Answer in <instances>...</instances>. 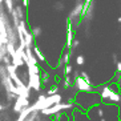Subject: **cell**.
<instances>
[{
  "label": "cell",
  "mask_w": 121,
  "mask_h": 121,
  "mask_svg": "<svg viewBox=\"0 0 121 121\" xmlns=\"http://www.w3.org/2000/svg\"><path fill=\"white\" fill-rule=\"evenodd\" d=\"M72 73H73V80H76V78L80 76V72H78V71H73ZM73 80H72V81H73Z\"/></svg>",
  "instance_id": "28"
},
{
  "label": "cell",
  "mask_w": 121,
  "mask_h": 121,
  "mask_svg": "<svg viewBox=\"0 0 121 121\" xmlns=\"http://www.w3.org/2000/svg\"><path fill=\"white\" fill-rule=\"evenodd\" d=\"M32 52H33V55H35V57L37 59V61L39 63H45L47 61V59H45V56L43 55V52H41V49L39 48V45H35L32 48Z\"/></svg>",
  "instance_id": "9"
},
{
  "label": "cell",
  "mask_w": 121,
  "mask_h": 121,
  "mask_svg": "<svg viewBox=\"0 0 121 121\" xmlns=\"http://www.w3.org/2000/svg\"><path fill=\"white\" fill-rule=\"evenodd\" d=\"M107 103L109 104H120L121 103V93L118 91H113L112 95L109 96V99L107 100Z\"/></svg>",
  "instance_id": "8"
},
{
  "label": "cell",
  "mask_w": 121,
  "mask_h": 121,
  "mask_svg": "<svg viewBox=\"0 0 121 121\" xmlns=\"http://www.w3.org/2000/svg\"><path fill=\"white\" fill-rule=\"evenodd\" d=\"M12 13H13L19 20H24V9H23V7L16 5V7L13 8V12H12Z\"/></svg>",
  "instance_id": "10"
},
{
  "label": "cell",
  "mask_w": 121,
  "mask_h": 121,
  "mask_svg": "<svg viewBox=\"0 0 121 121\" xmlns=\"http://www.w3.org/2000/svg\"><path fill=\"white\" fill-rule=\"evenodd\" d=\"M72 85H73V81H72L71 76H65L64 80H63V86H64V89H69Z\"/></svg>",
  "instance_id": "14"
},
{
  "label": "cell",
  "mask_w": 121,
  "mask_h": 121,
  "mask_svg": "<svg viewBox=\"0 0 121 121\" xmlns=\"http://www.w3.org/2000/svg\"><path fill=\"white\" fill-rule=\"evenodd\" d=\"M72 72H73V68H72L71 64H68V65H65V67H64V72H63L64 76H71Z\"/></svg>",
  "instance_id": "17"
},
{
  "label": "cell",
  "mask_w": 121,
  "mask_h": 121,
  "mask_svg": "<svg viewBox=\"0 0 121 121\" xmlns=\"http://www.w3.org/2000/svg\"><path fill=\"white\" fill-rule=\"evenodd\" d=\"M72 86H75L78 92H92L93 91V86L91 85V84H88L85 80H82L80 76H78L76 80H73V85Z\"/></svg>",
  "instance_id": "4"
},
{
  "label": "cell",
  "mask_w": 121,
  "mask_h": 121,
  "mask_svg": "<svg viewBox=\"0 0 121 121\" xmlns=\"http://www.w3.org/2000/svg\"><path fill=\"white\" fill-rule=\"evenodd\" d=\"M81 13H82V3H81V1H77L76 7L72 9L71 16H69L71 23L73 22V20H76V19H81Z\"/></svg>",
  "instance_id": "6"
},
{
  "label": "cell",
  "mask_w": 121,
  "mask_h": 121,
  "mask_svg": "<svg viewBox=\"0 0 121 121\" xmlns=\"http://www.w3.org/2000/svg\"><path fill=\"white\" fill-rule=\"evenodd\" d=\"M28 69H27V72H28V75H40L41 73V68L39 67V64L37 65H29V67H27Z\"/></svg>",
  "instance_id": "11"
},
{
  "label": "cell",
  "mask_w": 121,
  "mask_h": 121,
  "mask_svg": "<svg viewBox=\"0 0 121 121\" xmlns=\"http://www.w3.org/2000/svg\"><path fill=\"white\" fill-rule=\"evenodd\" d=\"M1 3H3V0H0V5H1Z\"/></svg>",
  "instance_id": "32"
},
{
  "label": "cell",
  "mask_w": 121,
  "mask_h": 121,
  "mask_svg": "<svg viewBox=\"0 0 121 121\" xmlns=\"http://www.w3.org/2000/svg\"><path fill=\"white\" fill-rule=\"evenodd\" d=\"M85 63V59H84V56L82 55H78L77 57H76V64L77 65H82Z\"/></svg>",
  "instance_id": "22"
},
{
  "label": "cell",
  "mask_w": 121,
  "mask_h": 121,
  "mask_svg": "<svg viewBox=\"0 0 121 121\" xmlns=\"http://www.w3.org/2000/svg\"><path fill=\"white\" fill-rule=\"evenodd\" d=\"M5 47H7V53H8V56L12 57V56L15 55V52H16V45H15L13 43H8Z\"/></svg>",
  "instance_id": "13"
},
{
  "label": "cell",
  "mask_w": 121,
  "mask_h": 121,
  "mask_svg": "<svg viewBox=\"0 0 121 121\" xmlns=\"http://www.w3.org/2000/svg\"><path fill=\"white\" fill-rule=\"evenodd\" d=\"M80 77H81L82 80H85L88 84H91V85H92V80H91V77L88 76V73H86V72H80Z\"/></svg>",
  "instance_id": "19"
},
{
  "label": "cell",
  "mask_w": 121,
  "mask_h": 121,
  "mask_svg": "<svg viewBox=\"0 0 121 121\" xmlns=\"http://www.w3.org/2000/svg\"><path fill=\"white\" fill-rule=\"evenodd\" d=\"M100 121H107V120H105L104 117H101V118H100Z\"/></svg>",
  "instance_id": "31"
},
{
  "label": "cell",
  "mask_w": 121,
  "mask_h": 121,
  "mask_svg": "<svg viewBox=\"0 0 121 121\" xmlns=\"http://www.w3.org/2000/svg\"><path fill=\"white\" fill-rule=\"evenodd\" d=\"M9 107H11V104H1L0 103V112H4V110L8 109Z\"/></svg>",
  "instance_id": "24"
},
{
  "label": "cell",
  "mask_w": 121,
  "mask_h": 121,
  "mask_svg": "<svg viewBox=\"0 0 121 121\" xmlns=\"http://www.w3.org/2000/svg\"><path fill=\"white\" fill-rule=\"evenodd\" d=\"M61 60H63L64 65H68V64H69V60H71V56H69V53H68V52H65V53L63 55V57H61Z\"/></svg>",
  "instance_id": "21"
},
{
  "label": "cell",
  "mask_w": 121,
  "mask_h": 121,
  "mask_svg": "<svg viewBox=\"0 0 121 121\" xmlns=\"http://www.w3.org/2000/svg\"><path fill=\"white\" fill-rule=\"evenodd\" d=\"M36 121H52V118H51V117H47V116H41V114L39 113V116H37Z\"/></svg>",
  "instance_id": "23"
},
{
  "label": "cell",
  "mask_w": 121,
  "mask_h": 121,
  "mask_svg": "<svg viewBox=\"0 0 121 121\" xmlns=\"http://www.w3.org/2000/svg\"><path fill=\"white\" fill-rule=\"evenodd\" d=\"M40 112H32V113L29 114L28 117L25 118L24 121H36V118H37V116H39Z\"/></svg>",
  "instance_id": "20"
},
{
  "label": "cell",
  "mask_w": 121,
  "mask_h": 121,
  "mask_svg": "<svg viewBox=\"0 0 121 121\" xmlns=\"http://www.w3.org/2000/svg\"><path fill=\"white\" fill-rule=\"evenodd\" d=\"M78 45H80V41H78V40H73V41H72V47H71V49H76V48H77Z\"/></svg>",
  "instance_id": "25"
},
{
  "label": "cell",
  "mask_w": 121,
  "mask_h": 121,
  "mask_svg": "<svg viewBox=\"0 0 121 121\" xmlns=\"http://www.w3.org/2000/svg\"><path fill=\"white\" fill-rule=\"evenodd\" d=\"M120 121H121V116H120Z\"/></svg>",
  "instance_id": "33"
},
{
  "label": "cell",
  "mask_w": 121,
  "mask_h": 121,
  "mask_svg": "<svg viewBox=\"0 0 121 121\" xmlns=\"http://www.w3.org/2000/svg\"><path fill=\"white\" fill-rule=\"evenodd\" d=\"M64 65V63H63V60H61V57L59 59V61H57V64H56V68H61Z\"/></svg>",
  "instance_id": "27"
},
{
  "label": "cell",
  "mask_w": 121,
  "mask_h": 121,
  "mask_svg": "<svg viewBox=\"0 0 121 121\" xmlns=\"http://www.w3.org/2000/svg\"><path fill=\"white\" fill-rule=\"evenodd\" d=\"M0 121H1V120H0Z\"/></svg>",
  "instance_id": "34"
},
{
  "label": "cell",
  "mask_w": 121,
  "mask_h": 121,
  "mask_svg": "<svg viewBox=\"0 0 121 121\" xmlns=\"http://www.w3.org/2000/svg\"><path fill=\"white\" fill-rule=\"evenodd\" d=\"M27 86H28L31 91L41 92V91H43V84H41V77H40V75H28Z\"/></svg>",
  "instance_id": "2"
},
{
  "label": "cell",
  "mask_w": 121,
  "mask_h": 121,
  "mask_svg": "<svg viewBox=\"0 0 121 121\" xmlns=\"http://www.w3.org/2000/svg\"><path fill=\"white\" fill-rule=\"evenodd\" d=\"M76 103H59V104H55L52 105L51 108H47V109L41 110L40 114L41 116H47V117H53L55 114L57 113H61V112H64V110H68V109H72V108H75Z\"/></svg>",
  "instance_id": "1"
},
{
  "label": "cell",
  "mask_w": 121,
  "mask_h": 121,
  "mask_svg": "<svg viewBox=\"0 0 121 121\" xmlns=\"http://www.w3.org/2000/svg\"><path fill=\"white\" fill-rule=\"evenodd\" d=\"M7 55V47L3 45V44H0V63L3 60V57Z\"/></svg>",
  "instance_id": "18"
},
{
  "label": "cell",
  "mask_w": 121,
  "mask_h": 121,
  "mask_svg": "<svg viewBox=\"0 0 121 121\" xmlns=\"http://www.w3.org/2000/svg\"><path fill=\"white\" fill-rule=\"evenodd\" d=\"M31 33H32V36L33 37H39L40 35H41V28H40V27H33L32 29H31Z\"/></svg>",
  "instance_id": "16"
},
{
  "label": "cell",
  "mask_w": 121,
  "mask_h": 121,
  "mask_svg": "<svg viewBox=\"0 0 121 121\" xmlns=\"http://www.w3.org/2000/svg\"><path fill=\"white\" fill-rule=\"evenodd\" d=\"M112 92H113V86H112V84H107V85H104L103 89L99 92L100 100L104 101V103H107V100L109 99V96L112 95Z\"/></svg>",
  "instance_id": "5"
},
{
  "label": "cell",
  "mask_w": 121,
  "mask_h": 121,
  "mask_svg": "<svg viewBox=\"0 0 121 121\" xmlns=\"http://www.w3.org/2000/svg\"><path fill=\"white\" fill-rule=\"evenodd\" d=\"M75 40V37H73V29H72V23L68 22L67 24V49L69 51L72 47V41Z\"/></svg>",
  "instance_id": "7"
},
{
  "label": "cell",
  "mask_w": 121,
  "mask_h": 121,
  "mask_svg": "<svg viewBox=\"0 0 121 121\" xmlns=\"http://www.w3.org/2000/svg\"><path fill=\"white\" fill-rule=\"evenodd\" d=\"M112 59H113V63H114V64H116V63H117V55H116V53H113V55H112Z\"/></svg>",
  "instance_id": "30"
},
{
  "label": "cell",
  "mask_w": 121,
  "mask_h": 121,
  "mask_svg": "<svg viewBox=\"0 0 121 121\" xmlns=\"http://www.w3.org/2000/svg\"><path fill=\"white\" fill-rule=\"evenodd\" d=\"M56 93H59V85H57V84H53V85H51L49 88H48L45 95L47 96H52V95H56Z\"/></svg>",
  "instance_id": "12"
},
{
  "label": "cell",
  "mask_w": 121,
  "mask_h": 121,
  "mask_svg": "<svg viewBox=\"0 0 121 121\" xmlns=\"http://www.w3.org/2000/svg\"><path fill=\"white\" fill-rule=\"evenodd\" d=\"M29 5V0H23V7L27 8Z\"/></svg>",
  "instance_id": "29"
},
{
  "label": "cell",
  "mask_w": 121,
  "mask_h": 121,
  "mask_svg": "<svg viewBox=\"0 0 121 121\" xmlns=\"http://www.w3.org/2000/svg\"><path fill=\"white\" fill-rule=\"evenodd\" d=\"M4 1H5V4H7V11H8V13L11 15L12 12H13V8H15L13 0H4Z\"/></svg>",
  "instance_id": "15"
},
{
  "label": "cell",
  "mask_w": 121,
  "mask_h": 121,
  "mask_svg": "<svg viewBox=\"0 0 121 121\" xmlns=\"http://www.w3.org/2000/svg\"><path fill=\"white\" fill-rule=\"evenodd\" d=\"M116 71H117V75H121V61L116 63Z\"/></svg>",
  "instance_id": "26"
},
{
  "label": "cell",
  "mask_w": 121,
  "mask_h": 121,
  "mask_svg": "<svg viewBox=\"0 0 121 121\" xmlns=\"http://www.w3.org/2000/svg\"><path fill=\"white\" fill-rule=\"evenodd\" d=\"M29 105H31V100L29 99H25V97H23V96H17L16 100L12 103V112L19 114L24 108L29 107Z\"/></svg>",
  "instance_id": "3"
}]
</instances>
